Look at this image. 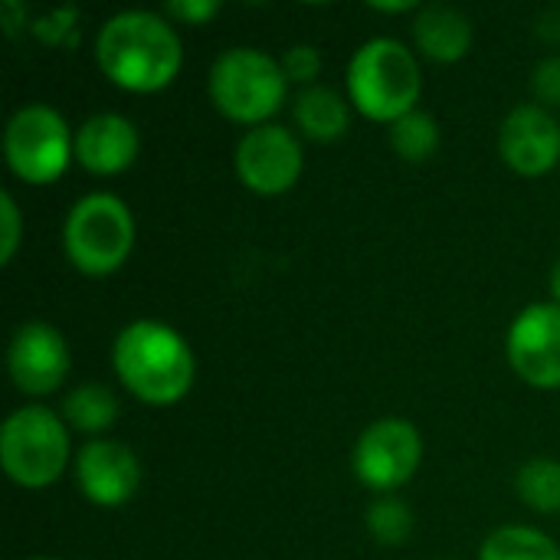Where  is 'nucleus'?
Segmentation results:
<instances>
[{"label": "nucleus", "instance_id": "nucleus-1", "mask_svg": "<svg viewBox=\"0 0 560 560\" xmlns=\"http://www.w3.org/2000/svg\"><path fill=\"white\" fill-rule=\"evenodd\" d=\"M98 72L121 92L154 95L174 85L184 66V43L164 13L121 10L108 16L92 43Z\"/></svg>", "mask_w": 560, "mask_h": 560}, {"label": "nucleus", "instance_id": "nucleus-2", "mask_svg": "<svg viewBox=\"0 0 560 560\" xmlns=\"http://www.w3.org/2000/svg\"><path fill=\"white\" fill-rule=\"evenodd\" d=\"M112 368L121 387L148 407L180 404L197 377V361L187 338L154 318H138L115 335Z\"/></svg>", "mask_w": 560, "mask_h": 560}, {"label": "nucleus", "instance_id": "nucleus-3", "mask_svg": "<svg viewBox=\"0 0 560 560\" xmlns=\"http://www.w3.org/2000/svg\"><path fill=\"white\" fill-rule=\"evenodd\" d=\"M423 95L420 59L410 46L390 36L361 43L348 62V102L364 118L394 125L417 112Z\"/></svg>", "mask_w": 560, "mask_h": 560}, {"label": "nucleus", "instance_id": "nucleus-4", "mask_svg": "<svg viewBox=\"0 0 560 560\" xmlns=\"http://www.w3.org/2000/svg\"><path fill=\"white\" fill-rule=\"evenodd\" d=\"M207 92L223 118L233 125L259 128L269 125V118L285 105L289 79L282 62L266 49L230 46L213 59L207 72Z\"/></svg>", "mask_w": 560, "mask_h": 560}, {"label": "nucleus", "instance_id": "nucleus-5", "mask_svg": "<svg viewBox=\"0 0 560 560\" xmlns=\"http://www.w3.org/2000/svg\"><path fill=\"white\" fill-rule=\"evenodd\" d=\"M135 249L131 207L105 190L79 197L62 223V253L82 276L105 279L118 272Z\"/></svg>", "mask_w": 560, "mask_h": 560}, {"label": "nucleus", "instance_id": "nucleus-6", "mask_svg": "<svg viewBox=\"0 0 560 560\" xmlns=\"http://www.w3.org/2000/svg\"><path fill=\"white\" fill-rule=\"evenodd\" d=\"M69 427L43 404L16 407L0 427V466L20 489H46L72 463Z\"/></svg>", "mask_w": 560, "mask_h": 560}, {"label": "nucleus", "instance_id": "nucleus-7", "mask_svg": "<svg viewBox=\"0 0 560 560\" xmlns=\"http://www.w3.org/2000/svg\"><path fill=\"white\" fill-rule=\"evenodd\" d=\"M3 161L16 180L46 187L59 180L75 161V131L52 105L26 102L7 118Z\"/></svg>", "mask_w": 560, "mask_h": 560}, {"label": "nucleus", "instance_id": "nucleus-8", "mask_svg": "<svg viewBox=\"0 0 560 560\" xmlns=\"http://www.w3.org/2000/svg\"><path fill=\"white\" fill-rule=\"evenodd\" d=\"M420 463H423V436L404 417L374 420L358 436L351 453L354 479L377 495H390L404 489L420 472Z\"/></svg>", "mask_w": 560, "mask_h": 560}, {"label": "nucleus", "instance_id": "nucleus-9", "mask_svg": "<svg viewBox=\"0 0 560 560\" xmlns=\"http://www.w3.org/2000/svg\"><path fill=\"white\" fill-rule=\"evenodd\" d=\"M305 167V151L295 131L285 125H259L243 131L233 151V171L240 184L256 197L289 194Z\"/></svg>", "mask_w": 560, "mask_h": 560}, {"label": "nucleus", "instance_id": "nucleus-10", "mask_svg": "<svg viewBox=\"0 0 560 560\" xmlns=\"http://www.w3.org/2000/svg\"><path fill=\"white\" fill-rule=\"evenodd\" d=\"M505 354L512 371L535 390H560V305L535 302L509 328Z\"/></svg>", "mask_w": 560, "mask_h": 560}, {"label": "nucleus", "instance_id": "nucleus-11", "mask_svg": "<svg viewBox=\"0 0 560 560\" xmlns=\"http://www.w3.org/2000/svg\"><path fill=\"white\" fill-rule=\"evenodd\" d=\"M69 345L59 328L46 322H23L7 348V374L26 397H49L69 377Z\"/></svg>", "mask_w": 560, "mask_h": 560}, {"label": "nucleus", "instance_id": "nucleus-12", "mask_svg": "<svg viewBox=\"0 0 560 560\" xmlns=\"http://www.w3.org/2000/svg\"><path fill=\"white\" fill-rule=\"evenodd\" d=\"M499 158L518 177H545L560 164V121L538 102L515 105L499 128Z\"/></svg>", "mask_w": 560, "mask_h": 560}, {"label": "nucleus", "instance_id": "nucleus-13", "mask_svg": "<svg viewBox=\"0 0 560 560\" xmlns=\"http://www.w3.org/2000/svg\"><path fill=\"white\" fill-rule=\"evenodd\" d=\"M72 476L95 509H121L141 486V463L118 440H89L72 459Z\"/></svg>", "mask_w": 560, "mask_h": 560}, {"label": "nucleus", "instance_id": "nucleus-14", "mask_svg": "<svg viewBox=\"0 0 560 560\" xmlns=\"http://www.w3.org/2000/svg\"><path fill=\"white\" fill-rule=\"evenodd\" d=\"M141 151V138L135 121L118 112H98L85 118L75 131V161L82 171L95 177L125 174Z\"/></svg>", "mask_w": 560, "mask_h": 560}, {"label": "nucleus", "instance_id": "nucleus-15", "mask_svg": "<svg viewBox=\"0 0 560 560\" xmlns=\"http://www.w3.org/2000/svg\"><path fill=\"white\" fill-rule=\"evenodd\" d=\"M472 20L450 3H427L413 13V43L417 52L430 62L453 66L472 49Z\"/></svg>", "mask_w": 560, "mask_h": 560}, {"label": "nucleus", "instance_id": "nucleus-16", "mask_svg": "<svg viewBox=\"0 0 560 560\" xmlns=\"http://www.w3.org/2000/svg\"><path fill=\"white\" fill-rule=\"evenodd\" d=\"M292 118L308 141L331 144L351 125V102L328 85H308L292 102Z\"/></svg>", "mask_w": 560, "mask_h": 560}, {"label": "nucleus", "instance_id": "nucleus-17", "mask_svg": "<svg viewBox=\"0 0 560 560\" xmlns=\"http://www.w3.org/2000/svg\"><path fill=\"white\" fill-rule=\"evenodd\" d=\"M118 397L105 384H79L62 400V420L69 430L102 440L118 423Z\"/></svg>", "mask_w": 560, "mask_h": 560}, {"label": "nucleus", "instance_id": "nucleus-18", "mask_svg": "<svg viewBox=\"0 0 560 560\" xmlns=\"http://www.w3.org/2000/svg\"><path fill=\"white\" fill-rule=\"evenodd\" d=\"M479 560H560V548L551 535L538 528L505 525L482 541Z\"/></svg>", "mask_w": 560, "mask_h": 560}, {"label": "nucleus", "instance_id": "nucleus-19", "mask_svg": "<svg viewBox=\"0 0 560 560\" xmlns=\"http://www.w3.org/2000/svg\"><path fill=\"white\" fill-rule=\"evenodd\" d=\"M390 148L407 164H423L440 151V125L430 112L417 108L390 125Z\"/></svg>", "mask_w": 560, "mask_h": 560}, {"label": "nucleus", "instance_id": "nucleus-20", "mask_svg": "<svg viewBox=\"0 0 560 560\" xmlns=\"http://www.w3.org/2000/svg\"><path fill=\"white\" fill-rule=\"evenodd\" d=\"M518 499L538 515H560V463L558 459H532L515 476Z\"/></svg>", "mask_w": 560, "mask_h": 560}, {"label": "nucleus", "instance_id": "nucleus-21", "mask_svg": "<svg viewBox=\"0 0 560 560\" xmlns=\"http://www.w3.org/2000/svg\"><path fill=\"white\" fill-rule=\"evenodd\" d=\"M364 525H368V532L374 535L377 545L400 548L413 535V512H410L407 502H400L394 495H381V499L371 502V509L364 515Z\"/></svg>", "mask_w": 560, "mask_h": 560}, {"label": "nucleus", "instance_id": "nucleus-22", "mask_svg": "<svg viewBox=\"0 0 560 560\" xmlns=\"http://www.w3.org/2000/svg\"><path fill=\"white\" fill-rule=\"evenodd\" d=\"M279 62H282V72H285V79L289 82H299V85H318L315 79H318V72H322V52H318V46H312V43H295V46H289L282 56H279Z\"/></svg>", "mask_w": 560, "mask_h": 560}, {"label": "nucleus", "instance_id": "nucleus-23", "mask_svg": "<svg viewBox=\"0 0 560 560\" xmlns=\"http://www.w3.org/2000/svg\"><path fill=\"white\" fill-rule=\"evenodd\" d=\"M23 243V217L10 190L0 194V266H10Z\"/></svg>", "mask_w": 560, "mask_h": 560}, {"label": "nucleus", "instance_id": "nucleus-24", "mask_svg": "<svg viewBox=\"0 0 560 560\" xmlns=\"http://www.w3.org/2000/svg\"><path fill=\"white\" fill-rule=\"evenodd\" d=\"M75 20H79V13H75L72 7L52 10V13L33 20V23H30V33H33L43 46H62V43H69V39L75 36Z\"/></svg>", "mask_w": 560, "mask_h": 560}, {"label": "nucleus", "instance_id": "nucleus-25", "mask_svg": "<svg viewBox=\"0 0 560 560\" xmlns=\"http://www.w3.org/2000/svg\"><path fill=\"white\" fill-rule=\"evenodd\" d=\"M532 89H535V98L538 105H560V56H545L538 66H535V75H532Z\"/></svg>", "mask_w": 560, "mask_h": 560}, {"label": "nucleus", "instance_id": "nucleus-26", "mask_svg": "<svg viewBox=\"0 0 560 560\" xmlns=\"http://www.w3.org/2000/svg\"><path fill=\"white\" fill-rule=\"evenodd\" d=\"M220 13L217 0H174L164 7V16L174 23H187V26H200L207 20H213Z\"/></svg>", "mask_w": 560, "mask_h": 560}, {"label": "nucleus", "instance_id": "nucleus-27", "mask_svg": "<svg viewBox=\"0 0 560 560\" xmlns=\"http://www.w3.org/2000/svg\"><path fill=\"white\" fill-rule=\"evenodd\" d=\"M371 10H381V13H417L420 3H371Z\"/></svg>", "mask_w": 560, "mask_h": 560}, {"label": "nucleus", "instance_id": "nucleus-28", "mask_svg": "<svg viewBox=\"0 0 560 560\" xmlns=\"http://www.w3.org/2000/svg\"><path fill=\"white\" fill-rule=\"evenodd\" d=\"M551 299L555 305H560V262L551 269Z\"/></svg>", "mask_w": 560, "mask_h": 560}, {"label": "nucleus", "instance_id": "nucleus-29", "mask_svg": "<svg viewBox=\"0 0 560 560\" xmlns=\"http://www.w3.org/2000/svg\"><path fill=\"white\" fill-rule=\"evenodd\" d=\"M26 560H56V558H26Z\"/></svg>", "mask_w": 560, "mask_h": 560}]
</instances>
